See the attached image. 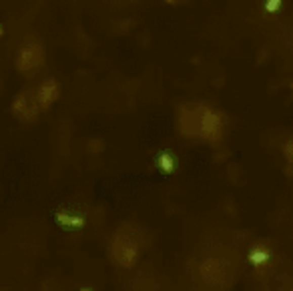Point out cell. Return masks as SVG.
Masks as SVG:
<instances>
[{
    "instance_id": "obj_4",
    "label": "cell",
    "mask_w": 293,
    "mask_h": 291,
    "mask_svg": "<svg viewBox=\"0 0 293 291\" xmlns=\"http://www.w3.org/2000/svg\"><path fill=\"white\" fill-rule=\"evenodd\" d=\"M38 111H40V105L36 101V95H32V91L28 89L22 91L12 103V113L20 120H34L38 116Z\"/></svg>"
},
{
    "instance_id": "obj_7",
    "label": "cell",
    "mask_w": 293,
    "mask_h": 291,
    "mask_svg": "<svg viewBox=\"0 0 293 291\" xmlns=\"http://www.w3.org/2000/svg\"><path fill=\"white\" fill-rule=\"evenodd\" d=\"M249 259H251V263L259 269V271H265L267 267H271V253L269 251H265V249H253L251 251V255H249Z\"/></svg>"
},
{
    "instance_id": "obj_9",
    "label": "cell",
    "mask_w": 293,
    "mask_h": 291,
    "mask_svg": "<svg viewBox=\"0 0 293 291\" xmlns=\"http://www.w3.org/2000/svg\"><path fill=\"white\" fill-rule=\"evenodd\" d=\"M285 157H287V161L293 165V139L285 145Z\"/></svg>"
},
{
    "instance_id": "obj_1",
    "label": "cell",
    "mask_w": 293,
    "mask_h": 291,
    "mask_svg": "<svg viewBox=\"0 0 293 291\" xmlns=\"http://www.w3.org/2000/svg\"><path fill=\"white\" fill-rule=\"evenodd\" d=\"M141 251H143V237H141V231L137 229V225L133 223L120 225L111 237L109 255L118 267H124V269L133 267L139 261Z\"/></svg>"
},
{
    "instance_id": "obj_8",
    "label": "cell",
    "mask_w": 293,
    "mask_h": 291,
    "mask_svg": "<svg viewBox=\"0 0 293 291\" xmlns=\"http://www.w3.org/2000/svg\"><path fill=\"white\" fill-rule=\"evenodd\" d=\"M157 167H159L163 173H173L177 167V159L171 153H161L159 159H157Z\"/></svg>"
},
{
    "instance_id": "obj_11",
    "label": "cell",
    "mask_w": 293,
    "mask_h": 291,
    "mask_svg": "<svg viewBox=\"0 0 293 291\" xmlns=\"http://www.w3.org/2000/svg\"><path fill=\"white\" fill-rule=\"evenodd\" d=\"M80 291H91V289H80Z\"/></svg>"
},
{
    "instance_id": "obj_6",
    "label": "cell",
    "mask_w": 293,
    "mask_h": 291,
    "mask_svg": "<svg viewBox=\"0 0 293 291\" xmlns=\"http://www.w3.org/2000/svg\"><path fill=\"white\" fill-rule=\"evenodd\" d=\"M57 221L62 225V229H80L85 225V219L80 217V213H68V211H59Z\"/></svg>"
},
{
    "instance_id": "obj_12",
    "label": "cell",
    "mask_w": 293,
    "mask_h": 291,
    "mask_svg": "<svg viewBox=\"0 0 293 291\" xmlns=\"http://www.w3.org/2000/svg\"><path fill=\"white\" fill-rule=\"evenodd\" d=\"M291 89H293V82H291Z\"/></svg>"
},
{
    "instance_id": "obj_10",
    "label": "cell",
    "mask_w": 293,
    "mask_h": 291,
    "mask_svg": "<svg viewBox=\"0 0 293 291\" xmlns=\"http://www.w3.org/2000/svg\"><path fill=\"white\" fill-rule=\"evenodd\" d=\"M279 2L281 0H267V10L271 12V10H277L279 8Z\"/></svg>"
},
{
    "instance_id": "obj_3",
    "label": "cell",
    "mask_w": 293,
    "mask_h": 291,
    "mask_svg": "<svg viewBox=\"0 0 293 291\" xmlns=\"http://www.w3.org/2000/svg\"><path fill=\"white\" fill-rule=\"evenodd\" d=\"M43 62H45V49H43V43H40L34 34L26 36V38L22 40V45L18 47L16 57H14L16 68H18L26 78H32V76L40 70Z\"/></svg>"
},
{
    "instance_id": "obj_2",
    "label": "cell",
    "mask_w": 293,
    "mask_h": 291,
    "mask_svg": "<svg viewBox=\"0 0 293 291\" xmlns=\"http://www.w3.org/2000/svg\"><path fill=\"white\" fill-rule=\"evenodd\" d=\"M179 118H189L191 124L185 127L181 133L187 135V137H193V135H199L203 137L205 141H219L223 137V131H225V120L221 113L209 109V107H203L199 105L197 111H193L191 115H181Z\"/></svg>"
},
{
    "instance_id": "obj_5",
    "label": "cell",
    "mask_w": 293,
    "mask_h": 291,
    "mask_svg": "<svg viewBox=\"0 0 293 291\" xmlns=\"http://www.w3.org/2000/svg\"><path fill=\"white\" fill-rule=\"evenodd\" d=\"M59 95H60L59 82L55 78H45L43 85L36 91V101H38L40 109L45 111V109H51L55 105V101L59 99Z\"/></svg>"
}]
</instances>
